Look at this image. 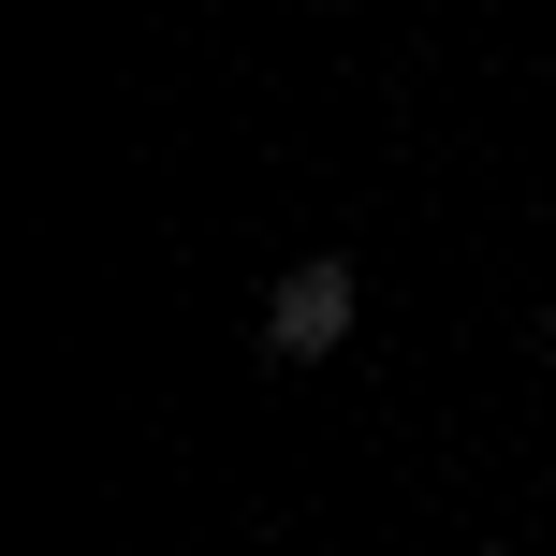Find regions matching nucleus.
Returning <instances> with one entry per match:
<instances>
[{
	"instance_id": "obj_1",
	"label": "nucleus",
	"mask_w": 556,
	"mask_h": 556,
	"mask_svg": "<svg viewBox=\"0 0 556 556\" xmlns=\"http://www.w3.org/2000/svg\"><path fill=\"white\" fill-rule=\"evenodd\" d=\"M337 337H352V264H278V293H264V352L278 366H323L337 352Z\"/></svg>"
}]
</instances>
